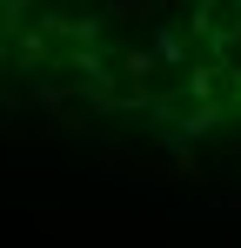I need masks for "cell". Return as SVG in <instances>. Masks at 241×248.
I'll return each mask as SVG.
<instances>
[{
    "label": "cell",
    "mask_w": 241,
    "mask_h": 248,
    "mask_svg": "<svg viewBox=\"0 0 241 248\" xmlns=\"http://www.w3.org/2000/svg\"><path fill=\"white\" fill-rule=\"evenodd\" d=\"M195 41L201 47H241V0H195Z\"/></svg>",
    "instance_id": "6da1fadb"
}]
</instances>
